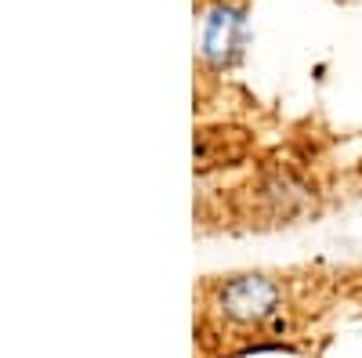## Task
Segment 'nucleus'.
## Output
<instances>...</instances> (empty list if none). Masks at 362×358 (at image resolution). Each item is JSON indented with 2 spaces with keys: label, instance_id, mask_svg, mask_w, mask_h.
Masks as SVG:
<instances>
[{
  "label": "nucleus",
  "instance_id": "1",
  "mask_svg": "<svg viewBox=\"0 0 362 358\" xmlns=\"http://www.w3.org/2000/svg\"><path fill=\"white\" fill-rule=\"evenodd\" d=\"M286 290L276 275L247 272L228 275V282H218L210 290V315L235 330H264L283 315Z\"/></svg>",
  "mask_w": 362,
  "mask_h": 358
},
{
  "label": "nucleus",
  "instance_id": "2",
  "mask_svg": "<svg viewBox=\"0 0 362 358\" xmlns=\"http://www.w3.org/2000/svg\"><path fill=\"white\" fill-rule=\"evenodd\" d=\"M254 199H257V210L268 225H286L300 214L312 210L315 203V189L305 181V174L293 170V167H276L261 174V181L254 189Z\"/></svg>",
  "mask_w": 362,
  "mask_h": 358
},
{
  "label": "nucleus",
  "instance_id": "3",
  "mask_svg": "<svg viewBox=\"0 0 362 358\" xmlns=\"http://www.w3.org/2000/svg\"><path fill=\"white\" fill-rule=\"evenodd\" d=\"M243 29H247L243 11L232 4H218L206 15V25H203V54L218 66L228 62V54L243 44Z\"/></svg>",
  "mask_w": 362,
  "mask_h": 358
}]
</instances>
